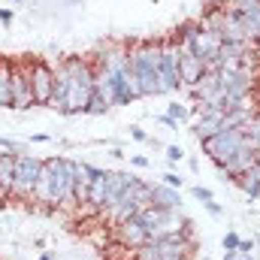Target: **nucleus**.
Instances as JSON below:
<instances>
[{
	"label": "nucleus",
	"mask_w": 260,
	"mask_h": 260,
	"mask_svg": "<svg viewBox=\"0 0 260 260\" xmlns=\"http://www.w3.org/2000/svg\"><path fill=\"white\" fill-rule=\"evenodd\" d=\"M12 3H21V0H12Z\"/></svg>",
	"instance_id": "a19ab883"
},
{
	"label": "nucleus",
	"mask_w": 260,
	"mask_h": 260,
	"mask_svg": "<svg viewBox=\"0 0 260 260\" xmlns=\"http://www.w3.org/2000/svg\"><path fill=\"white\" fill-rule=\"evenodd\" d=\"M145 206H151V185H148L145 179L133 176L130 185L124 188V194L118 197V203L106 209V215L112 218V224H121V221H127V218H136Z\"/></svg>",
	"instance_id": "39448f33"
},
{
	"label": "nucleus",
	"mask_w": 260,
	"mask_h": 260,
	"mask_svg": "<svg viewBox=\"0 0 260 260\" xmlns=\"http://www.w3.org/2000/svg\"><path fill=\"white\" fill-rule=\"evenodd\" d=\"M49 139H52L49 133H34V136H30V142H49Z\"/></svg>",
	"instance_id": "f704fd0d"
},
{
	"label": "nucleus",
	"mask_w": 260,
	"mask_h": 260,
	"mask_svg": "<svg viewBox=\"0 0 260 260\" xmlns=\"http://www.w3.org/2000/svg\"><path fill=\"white\" fill-rule=\"evenodd\" d=\"M76 176H79V164L70 157H46L37 188H34V200L46 203V206H76L73 200V188H76Z\"/></svg>",
	"instance_id": "7ed1b4c3"
},
{
	"label": "nucleus",
	"mask_w": 260,
	"mask_h": 260,
	"mask_svg": "<svg viewBox=\"0 0 260 260\" xmlns=\"http://www.w3.org/2000/svg\"><path fill=\"white\" fill-rule=\"evenodd\" d=\"M12 18H15V9H0V24H12Z\"/></svg>",
	"instance_id": "473e14b6"
},
{
	"label": "nucleus",
	"mask_w": 260,
	"mask_h": 260,
	"mask_svg": "<svg viewBox=\"0 0 260 260\" xmlns=\"http://www.w3.org/2000/svg\"><path fill=\"white\" fill-rule=\"evenodd\" d=\"M221 245H224V251H239V233L236 230H227L224 239H221Z\"/></svg>",
	"instance_id": "b1692460"
},
{
	"label": "nucleus",
	"mask_w": 260,
	"mask_h": 260,
	"mask_svg": "<svg viewBox=\"0 0 260 260\" xmlns=\"http://www.w3.org/2000/svg\"><path fill=\"white\" fill-rule=\"evenodd\" d=\"M127 157H130V164H133V167H139V170H145V167H151V160H148L145 154H127Z\"/></svg>",
	"instance_id": "7c9ffc66"
},
{
	"label": "nucleus",
	"mask_w": 260,
	"mask_h": 260,
	"mask_svg": "<svg viewBox=\"0 0 260 260\" xmlns=\"http://www.w3.org/2000/svg\"><path fill=\"white\" fill-rule=\"evenodd\" d=\"M40 260H55V254H52V251H46V254H43Z\"/></svg>",
	"instance_id": "58836bf2"
},
{
	"label": "nucleus",
	"mask_w": 260,
	"mask_h": 260,
	"mask_svg": "<svg viewBox=\"0 0 260 260\" xmlns=\"http://www.w3.org/2000/svg\"><path fill=\"white\" fill-rule=\"evenodd\" d=\"M200 145H203V151L212 157L215 167H224L236 151L251 148V139L245 136V130L242 127H230V130H221V133L212 136V139H200Z\"/></svg>",
	"instance_id": "423d86ee"
},
{
	"label": "nucleus",
	"mask_w": 260,
	"mask_h": 260,
	"mask_svg": "<svg viewBox=\"0 0 260 260\" xmlns=\"http://www.w3.org/2000/svg\"><path fill=\"white\" fill-rule=\"evenodd\" d=\"M167 115H170V118H176L179 124H185V121H188V115H191V109H188V106H182V103H170V106H167Z\"/></svg>",
	"instance_id": "4be33fe9"
},
{
	"label": "nucleus",
	"mask_w": 260,
	"mask_h": 260,
	"mask_svg": "<svg viewBox=\"0 0 260 260\" xmlns=\"http://www.w3.org/2000/svg\"><path fill=\"white\" fill-rule=\"evenodd\" d=\"M224 130V112H200L194 121L197 139H212Z\"/></svg>",
	"instance_id": "4468645a"
},
{
	"label": "nucleus",
	"mask_w": 260,
	"mask_h": 260,
	"mask_svg": "<svg viewBox=\"0 0 260 260\" xmlns=\"http://www.w3.org/2000/svg\"><path fill=\"white\" fill-rule=\"evenodd\" d=\"M233 185H239L245 194H248V200H260V176L254 173V167L245 173V176H239V179H233Z\"/></svg>",
	"instance_id": "aec40b11"
},
{
	"label": "nucleus",
	"mask_w": 260,
	"mask_h": 260,
	"mask_svg": "<svg viewBox=\"0 0 260 260\" xmlns=\"http://www.w3.org/2000/svg\"><path fill=\"white\" fill-rule=\"evenodd\" d=\"M0 148H3V151H12V154H21V151H27V148H24V142H18V139H9V136H0Z\"/></svg>",
	"instance_id": "5701e85b"
},
{
	"label": "nucleus",
	"mask_w": 260,
	"mask_h": 260,
	"mask_svg": "<svg viewBox=\"0 0 260 260\" xmlns=\"http://www.w3.org/2000/svg\"><path fill=\"white\" fill-rule=\"evenodd\" d=\"M151 206H160V209H179L182 206V191L170 188V185H151Z\"/></svg>",
	"instance_id": "dca6fc26"
},
{
	"label": "nucleus",
	"mask_w": 260,
	"mask_h": 260,
	"mask_svg": "<svg viewBox=\"0 0 260 260\" xmlns=\"http://www.w3.org/2000/svg\"><path fill=\"white\" fill-rule=\"evenodd\" d=\"M203 73H206L203 61L197 58L194 52H185V49H182V58H179V76H182V85L194 88L197 82L203 79Z\"/></svg>",
	"instance_id": "ddd939ff"
},
{
	"label": "nucleus",
	"mask_w": 260,
	"mask_h": 260,
	"mask_svg": "<svg viewBox=\"0 0 260 260\" xmlns=\"http://www.w3.org/2000/svg\"><path fill=\"white\" fill-rule=\"evenodd\" d=\"M27 67H30V88L37 106H49L55 91V67H49L46 61H30Z\"/></svg>",
	"instance_id": "1a4fd4ad"
},
{
	"label": "nucleus",
	"mask_w": 260,
	"mask_h": 260,
	"mask_svg": "<svg viewBox=\"0 0 260 260\" xmlns=\"http://www.w3.org/2000/svg\"><path fill=\"white\" fill-rule=\"evenodd\" d=\"M115 230H118V239L127 245V248H142L145 242H151V236H148V230L142 227V221L139 218H127V221H121V224H115Z\"/></svg>",
	"instance_id": "9b49d317"
},
{
	"label": "nucleus",
	"mask_w": 260,
	"mask_h": 260,
	"mask_svg": "<svg viewBox=\"0 0 260 260\" xmlns=\"http://www.w3.org/2000/svg\"><path fill=\"white\" fill-rule=\"evenodd\" d=\"M260 0H233L230 3V9H236V12H245V9H251V6H257Z\"/></svg>",
	"instance_id": "cd10ccee"
},
{
	"label": "nucleus",
	"mask_w": 260,
	"mask_h": 260,
	"mask_svg": "<svg viewBox=\"0 0 260 260\" xmlns=\"http://www.w3.org/2000/svg\"><path fill=\"white\" fill-rule=\"evenodd\" d=\"M88 206L94 212H103L106 209V170L91 182V194H88Z\"/></svg>",
	"instance_id": "6ab92c4d"
},
{
	"label": "nucleus",
	"mask_w": 260,
	"mask_h": 260,
	"mask_svg": "<svg viewBox=\"0 0 260 260\" xmlns=\"http://www.w3.org/2000/svg\"><path fill=\"white\" fill-rule=\"evenodd\" d=\"M12 176H15V154L0 148V197L12 194Z\"/></svg>",
	"instance_id": "f3484780"
},
{
	"label": "nucleus",
	"mask_w": 260,
	"mask_h": 260,
	"mask_svg": "<svg viewBox=\"0 0 260 260\" xmlns=\"http://www.w3.org/2000/svg\"><path fill=\"white\" fill-rule=\"evenodd\" d=\"M179 58H182V46L176 37L160 40V73H164V91L173 94L182 88V76H179Z\"/></svg>",
	"instance_id": "6e6552de"
},
{
	"label": "nucleus",
	"mask_w": 260,
	"mask_h": 260,
	"mask_svg": "<svg viewBox=\"0 0 260 260\" xmlns=\"http://www.w3.org/2000/svg\"><path fill=\"white\" fill-rule=\"evenodd\" d=\"M233 0H215V6H230Z\"/></svg>",
	"instance_id": "4c0bfd02"
},
{
	"label": "nucleus",
	"mask_w": 260,
	"mask_h": 260,
	"mask_svg": "<svg viewBox=\"0 0 260 260\" xmlns=\"http://www.w3.org/2000/svg\"><path fill=\"white\" fill-rule=\"evenodd\" d=\"M157 121H160V124H164V127H170V130H179V121H176V118H170V115H167V112H164V115H160V118H157Z\"/></svg>",
	"instance_id": "72a5a7b5"
},
{
	"label": "nucleus",
	"mask_w": 260,
	"mask_h": 260,
	"mask_svg": "<svg viewBox=\"0 0 260 260\" xmlns=\"http://www.w3.org/2000/svg\"><path fill=\"white\" fill-rule=\"evenodd\" d=\"M130 49V70L139 82L142 97H160L164 91V73H160V40L133 43Z\"/></svg>",
	"instance_id": "20e7f679"
},
{
	"label": "nucleus",
	"mask_w": 260,
	"mask_h": 260,
	"mask_svg": "<svg viewBox=\"0 0 260 260\" xmlns=\"http://www.w3.org/2000/svg\"><path fill=\"white\" fill-rule=\"evenodd\" d=\"M40 170H43V157L37 154H15V176H12V197H34L37 188V179H40Z\"/></svg>",
	"instance_id": "0eeeda50"
},
{
	"label": "nucleus",
	"mask_w": 260,
	"mask_h": 260,
	"mask_svg": "<svg viewBox=\"0 0 260 260\" xmlns=\"http://www.w3.org/2000/svg\"><path fill=\"white\" fill-rule=\"evenodd\" d=\"M133 173H121V170H106V209L118 203V197L124 194V188L130 185ZM103 209V212H106Z\"/></svg>",
	"instance_id": "2eb2a0df"
},
{
	"label": "nucleus",
	"mask_w": 260,
	"mask_h": 260,
	"mask_svg": "<svg viewBox=\"0 0 260 260\" xmlns=\"http://www.w3.org/2000/svg\"><path fill=\"white\" fill-rule=\"evenodd\" d=\"M37 106L34 88H30V67L27 64H12V109L24 112Z\"/></svg>",
	"instance_id": "9d476101"
},
{
	"label": "nucleus",
	"mask_w": 260,
	"mask_h": 260,
	"mask_svg": "<svg viewBox=\"0 0 260 260\" xmlns=\"http://www.w3.org/2000/svg\"><path fill=\"white\" fill-rule=\"evenodd\" d=\"M242 21H245V30H248V37L260 43V3L242 12Z\"/></svg>",
	"instance_id": "412c9836"
},
{
	"label": "nucleus",
	"mask_w": 260,
	"mask_h": 260,
	"mask_svg": "<svg viewBox=\"0 0 260 260\" xmlns=\"http://www.w3.org/2000/svg\"><path fill=\"white\" fill-rule=\"evenodd\" d=\"M94 97V64L91 58H64L55 67V91L49 109L61 115H88Z\"/></svg>",
	"instance_id": "f03ea898"
},
{
	"label": "nucleus",
	"mask_w": 260,
	"mask_h": 260,
	"mask_svg": "<svg viewBox=\"0 0 260 260\" xmlns=\"http://www.w3.org/2000/svg\"><path fill=\"white\" fill-rule=\"evenodd\" d=\"M239 260H254V254H239Z\"/></svg>",
	"instance_id": "ea45409f"
},
{
	"label": "nucleus",
	"mask_w": 260,
	"mask_h": 260,
	"mask_svg": "<svg viewBox=\"0 0 260 260\" xmlns=\"http://www.w3.org/2000/svg\"><path fill=\"white\" fill-rule=\"evenodd\" d=\"M194 200H200V203H209V200H215V194H212L209 188H203V185H197V188H194Z\"/></svg>",
	"instance_id": "bb28decb"
},
{
	"label": "nucleus",
	"mask_w": 260,
	"mask_h": 260,
	"mask_svg": "<svg viewBox=\"0 0 260 260\" xmlns=\"http://www.w3.org/2000/svg\"><path fill=\"white\" fill-rule=\"evenodd\" d=\"M109 154H112V157H115V160H121V157H127V154H124V151H121V148H118V145H112V148H109Z\"/></svg>",
	"instance_id": "c9c22d12"
},
{
	"label": "nucleus",
	"mask_w": 260,
	"mask_h": 260,
	"mask_svg": "<svg viewBox=\"0 0 260 260\" xmlns=\"http://www.w3.org/2000/svg\"><path fill=\"white\" fill-rule=\"evenodd\" d=\"M254 251V239H239V254H251Z\"/></svg>",
	"instance_id": "2f4dec72"
},
{
	"label": "nucleus",
	"mask_w": 260,
	"mask_h": 260,
	"mask_svg": "<svg viewBox=\"0 0 260 260\" xmlns=\"http://www.w3.org/2000/svg\"><path fill=\"white\" fill-rule=\"evenodd\" d=\"M160 179H164V185H170V188H176V191H182V185H185V179H182L179 173H164Z\"/></svg>",
	"instance_id": "a878e982"
},
{
	"label": "nucleus",
	"mask_w": 260,
	"mask_h": 260,
	"mask_svg": "<svg viewBox=\"0 0 260 260\" xmlns=\"http://www.w3.org/2000/svg\"><path fill=\"white\" fill-rule=\"evenodd\" d=\"M203 209H206L209 215H215V218H221V215H224V209H221V203H215V200H209V203H203Z\"/></svg>",
	"instance_id": "c756f323"
},
{
	"label": "nucleus",
	"mask_w": 260,
	"mask_h": 260,
	"mask_svg": "<svg viewBox=\"0 0 260 260\" xmlns=\"http://www.w3.org/2000/svg\"><path fill=\"white\" fill-rule=\"evenodd\" d=\"M100 173H103V170H100V167H94V164H79V176H76V188H73V200H76V206L88 203L91 182H94Z\"/></svg>",
	"instance_id": "f8f14e48"
},
{
	"label": "nucleus",
	"mask_w": 260,
	"mask_h": 260,
	"mask_svg": "<svg viewBox=\"0 0 260 260\" xmlns=\"http://www.w3.org/2000/svg\"><path fill=\"white\" fill-rule=\"evenodd\" d=\"M221 260H239V251H224V257Z\"/></svg>",
	"instance_id": "e433bc0d"
},
{
	"label": "nucleus",
	"mask_w": 260,
	"mask_h": 260,
	"mask_svg": "<svg viewBox=\"0 0 260 260\" xmlns=\"http://www.w3.org/2000/svg\"><path fill=\"white\" fill-rule=\"evenodd\" d=\"M164 151H167V160H170V164H179V160H185V148H182V145H167Z\"/></svg>",
	"instance_id": "393cba45"
},
{
	"label": "nucleus",
	"mask_w": 260,
	"mask_h": 260,
	"mask_svg": "<svg viewBox=\"0 0 260 260\" xmlns=\"http://www.w3.org/2000/svg\"><path fill=\"white\" fill-rule=\"evenodd\" d=\"M0 109H12V61L0 58Z\"/></svg>",
	"instance_id": "a211bd4d"
},
{
	"label": "nucleus",
	"mask_w": 260,
	"mask_h": 260,
	"mask_svg": "<svg viewBox=\"0 0 260 260\" xmlns=\"http://www.w3.org/2000/svg\"><path fill=\"white\" fill-rule=\"evenodd\" d=\"M130 139H136V142H148L151 136H148L145 130L139 127V124H133V127H130Z\"/></svg>",
	"instance_id": "c85d7f7f"
},
{
	"label": "nucleus",
	"mask_w": 260,
	"mask_h": 260,
	"mask_svg": "<svg viewBox=\"0 0 260 260\" xmlns=\"http://www.w3.org/2000/svg\"><path fill=\"white\" fill-rule=\"evenodd\" d=\"M94 97L103 100L106 109L112 106H130L133 100H142L139 82L130 70L127 46H106L94 61Z\"/></svg>",
	"instance_id": "f257e3e1"
}]
</instances>
